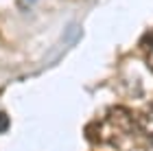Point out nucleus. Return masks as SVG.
<instances>
[{"label": "nucleus", "instance_id": "obj_1", "mask_svg": "<svg viewBox=\"0 0 153 151\" xmlns=\"http://www.w3.org/2000/svg\"><path fill=\"white\" fill-rule=\"evenodd\" d=\"M94 142H107L112 147H125L131 140L134 132H138V121L131 116L127 107H112L101 123L90 125Z\"/></svg>", "mask_w": 153, "mask_h": 151}, {"label": "nucleus", "instance_id": "obj_4", "mask_svg": "<svg viewBox=\"0 0 153 151\" xmlns=\"http://www.w3.org/2000/svg\"><path fill=\"white\" fill-rule=\"evenodd\" d=\"M147 64H149V68L153 70V42H151V46H149V51H147Z\"/></svg>", "mask_w": 153, "mask_h": 151}, {"label": "nucleus", "instance_id": "obj_5", "mask_svg": "<svg viewBox=\"0 0 153 151\" xmlns=\"http://www.w3.org/2000/svg\"><path fill=\"white\" fill-rule=\"evenodd\" d=\"M149 151H153V140H151V147H149Z\"/></svg>", "mask_w": 153, "mask_h": 151}, {"label": "nucleus", "instance_id": "obj_2", "mask_svg": "<svg viewBox=\"0 0 153 151\" xmlns=\"http://www.w3.org/2000/svg\"><path fill=\"white\" fill-rule=\"evenodd\" d=\"M138 132H140L144 138L153 140V103H149L147 107L138 114Z\"/></svg>", "mask_w": 153, "mask_h": 151}, {"label": "nucleus", "instance_id": "obj_3", "mask_svg": "<svg viewBox=\"0 0 153 151\" xmlns=\"http://www.w3.org/2000/svg\"><path fill=\"white\" fill-rule=\"evenodd\" d=\"M7 129H9V116L4 112H0V134H4Z\"/></svg>", "mask_w": 153, "mask_h": 151}]
</instances>
